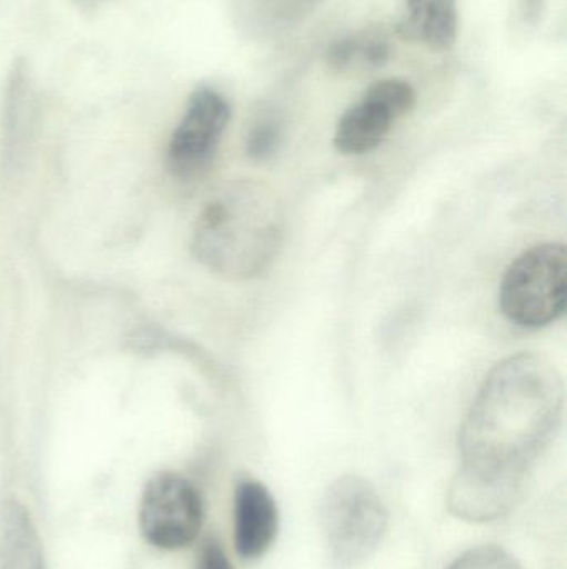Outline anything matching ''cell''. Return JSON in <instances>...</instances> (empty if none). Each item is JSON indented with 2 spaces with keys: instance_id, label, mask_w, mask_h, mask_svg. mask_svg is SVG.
<instances>
[{
  "instance_id": "1",
  "label": "cell",
  "mask_w": 567,
  "mask_h": 569,
  "mask_svg": "<svg viewBox=\"0 0 567 569\" xmlns=\"http://www.w3.org/2000/svg\"><path fill=\"white\" fill-rule=\"evenodd\" d=\"M563 407L565 383L548 358L519 353L502 361L463 423L449 511L472 523L508 515L529 468L555 437Z\"/></svg>"
},
{
  "instance_id": "2",
  "label": "cell",
  "mask_w": 567,
  "mask_h": 569,
  "mask_svg": "<svg viewBox=\"0 0 567 569\" xmlns=\"http://www.w3.org/2000/svg\"><path fill=\"white\" fill-rule=\"evenodd\" d=\"M282 243V213L269 190L259 183H232L220 190L196 219L193 253L226 279L260 276Z\"/></svg>"
},
{
  "instance_id": "3",
  "label": "cell",
  "mask_w": 567,
  "mask_h": 569,
  "mask_svg": "<svg viewBox=\"0 0 567 569\" xmlns=\"http://www.w3.org/2000/svg\"><path fill=\"white\" fill-rule=\"evenodd\" d=\"M320 523L333 569L362 567L388 528V510L365 478L346 475L330 485Z\"/></svg>"
},
{
  "instance_id": "4",
  "label": "cell",
  "mask_w": 567,
  "mask_h": 569,
  "mask_svg": "<svg viewBox=\"0 0 567 569\" xmlns=\"http://www.w3.org/2000/svg\"><path fill=\"white\" fill-rule=\"evenodd\" d=\"M567 250L565 243H539L526 250L506 270L499 307L512 323L543 328L565 315Z\"/></svg>"
},
{
  "instance_id": "5",
  "label": "cell",
  "mask_w": 567,
  "mask_h": 569,
  "mask_svg": "<svg viewBox=\"0 0 567 569\" xmlns=\"http://www.w3.org/2000/svg\"><path fill=\"white\" fill-rule=\"evenodd\" d=\"M203 500L192 481L173 471L153 475L143 488L139 528L159 550L176 551L195 543L203 528Z\"/></svg>"
},
{
  "instance_id": "6",
  "label": "cell",
  "mask_w": 567,
  "mask_h": 569,
  "mask_svg": "<svg viewBox=\"0 0 567 569\" xmlns=\"http://www.w3.org/2000/svg\"><path fill=\"white\" fill-rule=\"evenodd\" d=\"M232 117L222 93L209 86L193 90L185 112L170 137L166 167L179 179H193L209 169Z\"/></svg>"
},
{
  "instance_id": "7",
  "label": "cell",
  "mask_w": 567,
  "mask_h": 569,
  "mask_svg": "<svg viewBox=\"0 0 567 569\" xmlns=\"http://www.w3.org/2000/svg\"><path fill=\"white\" fill-rule=\"evenodd\" d=\"M416 106L412 83L385 79L372 83L360 102L350 107L335 130L336 150L345 156L372 152L392 130L393 123L408 116Z\"/></svg>"
},
{
  "instance_id": "8",
  "label": "cell",
  "mask_w": 567,
  "mask_h": 569,
  "mask_svg": "<svg viewBox=\"0 0 567 569\" xmlns=\"http://www.w3.org/2000/svg\"><path fill=\"white\" fill-rule=\"evenodd\" d=\"M235 547L240 557L256 560L272 547L279 531V508L259 481L245 480L235 491Z\"/></svg>"
},
{
  "instance_id": "9",
  "label": "cell",
  "mask_w": 567,
  "mask_h": 569,
  "mask_svg": "<svg viewBox=\"0 0 567 569\" xmlns=\"http://www.w3.org/2000/svg\"><path fill=\"white\" fill-rule=\"evenodd\" d=\"M0 569H47L36 523L16 498L0 503Z\"/></svg>"
},
{
  "instance_id": "10",
  "label": "cell",
  "mask_w": 567,
  "mask_h": 569,
  "mask_svg": "<svg viewBox=\"0 0 567 569\" xmlns=\"http://www.w3.org/2000/svg\"><path fill=\"white\" fill-rule=\"evenodd\" d=\"M399 33L406 40L423 43L433 52H446L458 39L456 0H406Z\"/></svg>"
},
{
  "instance_id": "11",
  "label": "cell",
  "mask_w": 567,
  "mask_h": 569,
  "mask_svg": "<svg viewBox=\"0 0 567 569\" xmlns=\"http://www.w3.org/2000/svg\"><path fill=\"white\" fill-rule=\"evenodd\" d=\"M389 47L383 39H350L338 40L328 49L330 66L346 69L353 63L379 67L388 60Z\"/></svg>"
},
{
  "instance_id": "12",
  "label": "cell",
  "mask_w": 567,
  "mask_h": 569,
  "mask_svg": "<svg viewBox=\"0 0 567 569\" xmlns=\"http://www.w3.org/2000/svg\"><path fill=\"white\" fill-rule=\"evenodd\" d=\"M446 569H522L518 560L499 547H479L466 551Z\"/></svg>"
},
{
  "instance_id": "13",
  "label": "cell",
  "mask_w": 567,
  "mask_h": 569,
  "mask_svg": "<svg viewBox=\"0 0 567 569\" xmlns=\"http://www.w3.org/2000/svg\"><path fill=\"white\" fill-rule=\"evenodd\" d=\"M280 142H282V130H280L279 123L273 120H262L250 130L249 137H246V153L253 160L263 162V160L272 159L275 156Z\"/></svg>"
},
{
  "instance_id": "14",
  "label": "cell",
  "mask_w": 567,
  "mask_h": 569,
  "mask_svg": "<svg viewBox=\"0 0 567 569\" xmlns=\"http://www.w3.org/2000/svg\"><path fill=\"white\" fill-rule=\"evenodd\" d=\"M196 569H233V565L219 541L206 540L200 550Z\"/></svg>"
}]
</instances>
